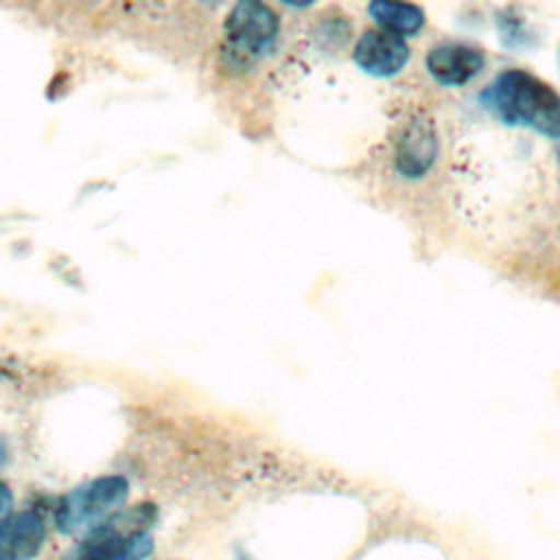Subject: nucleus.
<instances>
[{
    "label": "nucleus",
    "instance_id": "nucleus-11",
    "mask_svg": "<svg viewBox=\"0 0 560 560\" xmlns=\"http://www.w3.org/2000/svg\"><path fill=\"white\" fill-rule=\"evenodd\" d=\"M558 162H560V149H558Z\"/></svg>",
    "mask_w": 560,
    "mask_h": 560
},
{
    "label": "nucleus",
    "instance_id": "nucleus-7",
    "mask_svg": "<svg viewBox=\"0 0 560 560\" xmlns=\"http://www.w3.org/2000/svg\"><path fill=\"white\" fill-rule=\"evenodd\" d=\"M486 66L479 48L462 42H444L427 52V70L442 85H464Z\"/></svg>",
    "mask_w": 560,
    "mask_h": 560
},
{
    "label": "nucleus",
    "instance_id": "nucleus-9",
    "mask_svg": "<svg viewBox=\"0 0 560 560\" xmlns=\"http://www.w3.org/2000/svg\"><path fill=\"white\" fill-rule=\"evenodd\" d=\"M368 13L374 18V22L398 37L416 35L424 24V11L416 4L407 2H385L376 0L368 4Z\"/></svg>",
    "mask_w": 560,
    "mask_h": 560
},
{
    "label": "nucleus",
    "instance_id": "nucleus-4",
    "mask_svg": "<svg viewBox=\"0 0 560 560\" xmlns=\"http://www.w3.org/2000/svg\"><path fill=\"white\" fill-rule=\"evenodd\" d=\"M129 497V481L122 475L90 479L61 497L55 523L61 534H90L103 521L122 510Z\"/></svg>",
    "mask_w": 560,
    "mask_h": 560
},
{
    "label": "nucleus",
    "instance_id": "nucleus-1",
    "mask_svg": "<svg viewBox=\"0 0 560 560\" xmlns=\"http://www.w3.org/2000/svg\"><path fill=\"white\" fill-rule=\"evenodd\" d=\"M481 101L508 125L529 127L547 138H560V94L527 70L501 72Z\"/></svg>",
    "mask_w": 560,
    "mask_h": 560
},
{
    "label": "nucleus",
    "instance_id": "nucleus-3",
    "mask_svg": "<svg viewBox=\"0 0 560 560\" xmlns=\"http://www.w3.org/2000/svg\"><path fill=\"white\" fill-rule=\"evenodd\" d=\"M278 28V13L271 7L254 0L234 4L225 20V42L221 48L223 66L234 72L252 68L276 42Z\"/></svg>",
    "mask_w": 560,
    "mask_h": 560
},
{
    "label": "nucleus",
    "instance_id": "nucleus-6",
    "mask_svg": "<svg viewBox=\"0 0 560 560\" xmlns=\"http://www.w3.org/2000/svg\"><path fill=\"white\" fill-rule=\"evenodd\" d=\"M438 158V133L429 118L416 116L409 120L396 142V171L407 179L427 175Z\"/></svg>",
    "mask_w": 560,
    "mask_h": 560
},
{
    "label": "nucleus",
    "instance_id": "nucleus-10",
    "mask_svg": "<svg viewBox=\"0 0 560 560\" xmlns=\"http://www.w3.org/2000/svg\"><path fill=\"white\" fill-rule=\"evenodd\" d=\"M11 508H13V492L4 481H0V523L11 516Z\"/></svg>",
    "mask_w": 560,
    "mask_h": 560
},
{
    "label": "nucleus",
    "instance_id": "nucleus-5",
    "mask_svg": "<svg viewBox=\"0 0 560 560\" xmlns=\"http://www.w3.org/2000/svg\"><path fill=\"white\" fill-rule=\"evenodd\" d=\"M354 63L372 77H394L409 61V46L402 37L383 28L365 31L352 52Z\"/></svg>",
    "mask_w": 560,
    "mask_h": 560
},
{
    "label": "nucleus",
    "instance_id": "nucleus-2",
    "mask_svg": "<svg viewBox=\"0 0 560 560\" xmlns=\"http://www.w3.org/2000/svg\"><path fill=\"white\" fill-rule=\"evenodd\" d=\"M158 518L153 503L118 510L90 534L66 560H144L153 551L151 527Z\"/></svg>",
    "mask_w": 560,
    "mask_h": 560
},
{
    "label": "nucleus",
    "instance_id": "nucleus-8",
    "mask_svg": "<svg viewBox=\"0 0 560 560\" xmlns=\"http://www.w3.org/2000/svg\"><path fill=\"white\" fill-rule=\"evenodd\" d=\"M46 540V523L39 512L24 510L0 523V560H31Z\"/></svg>",
    "mask_w": 560,
    "mask_h": 560
}]
</instances>
